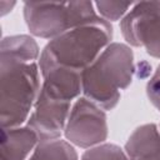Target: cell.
Masks as SVG:
<instances>
[{"mask_svg": "<svg viewBox=\"0 0 160 160\" xmlns=\"http://www.w3.org/2000/svg\"><path fill=\"white\" fill-rule=\"evenodd\" d=\"M135 72L134 52L128 44L110 42L96 60L81 71L82 96L102 110H112Z\"/></svg>", "mask_w": 160, "mask_h": 160, "instance_id": "cell-1", "label": "cell"}, {"mask_svg": "<svg viewBox=\"0 0 160 160\" xmlns=\"http://www.w3.org/2000/svg\"><path fill=\"white\" fill-rule=\"evenodd\" d=\"M111 39L112 26L104 19L75 28L49 40L40 52L39 68L56 65L82 71L96 60Z\"/></svg>", "mask_w": 160, "mask_h": 160, "instance_id": "cell-2", "label": "cell"}, {"mask_svg": "<svg viewBox=\"0 0 160 160\" xmlns=\"http://www.w3.org/2000/svg\"><path fill=\"white\" fill-rule=\"evenodd\" d=\"M40 74L38 62L0 64L1 129L28 121L41 88Z\"/></svg>", "mask_w": 160, "mask_h": 160, "instance_id": "cell-3", "label": "cell"}, {"mask_svg": "<svg viewBox=\"0 0 160 160\" xmlns=\"http://www.w3.org/2000/svg\"><path fill=\"white\" fill-rule=\"evenodd\" d=\"M22 11L30 34L50 40L102 19L91 1H26Z\"/></svg>", "mask_w": 160, "mask_h": 160, "instance_id": "cell-4", "label": "cell"}, {"mask_svg": "<svg viewBox=\"0 0 160 160\" xmlns=\"http://www.w3.org/2000/svg\"><path fill=\"white\" fill-rule=\"evenodd\" d=\"M108 119L105 110L85 96L78 98L70 110L64 136L71 145L91 149L101 145L108 139Z\"/></svg>", "mask_w": 160, "mask_h": 160, "instance_id": "cell-5", "label": "cell"}, {"mask_svg": "<svg viewBox=\"0 0 160 160\" xmlns=\"http://www.w3.org/2000/svg\"><path fill=\"white\" fill-rule=\"evenodd\" d=\"M120 30L128 45L144 48L150 56L160 59V1L134 4L120 20Z\"/></svg>", "mask_w": 160, "mask_h": 160, "instance_id": "cell-6", "label": "cell"}, {"mask_svg": "<svg viewBox=\"0 0 160 160\" xmlns=\"http://www.w3.org/2000/svg\"><path fill=\"white\" fill-rule=\"evenodd\" d=\"M72 104L55 101L38 95L26 125L36 132L40 141L59 139L61 132H64Z\"/></svg>", "mask_w": 160, "mask_h": 160, "instance_id": "cell-7", "label": "cell"}, {"mask_svg": "<svg viewBox=\"0 0 160 160\" xmlns=\"http://www.w3.org/2000/svg\"><path fill=\"white\" fill-rule=\"evenodd\" d=\"M42 81L39 95L50 100L72 104L80 98L81 71L64 66H48L40 69Z\"/></svg>", "mask_w": 160, "mask_h": 160, "instance_id": "cell-8", "label": "cell"}, {"mask_svg": "<svg viewBox=\"0 0 160 160\" xmlns=\"http://www.w3.org/2000/svg\"><path fill=\"white\" fill-rule=\"evenodd\" d=\"M39 141L36 132L28 125L1 129L0 160H28Z\"/></svg>", "mask_w": 160, "mask_h": 160, "instance_id": "cell-9", "label": "cell"}, {"mask_svg": "<svg viewBox=\"0 0 160 160\" xmlns=\"http://www.w3.org/2000/svg\"><path fill=\"white\" fill-rule=\"evenodd\" d=\"M124 151L129 160H160V131L156 124L138 126L129 136Z\"/></svg>", "mask_w": 160, "mask_h": 160, "instance_id": "cell-10", "label": "cell"}, {"mask_svg": "<svg viewBox=\"0 0 160 160\" xmlns=\"http://www.w3.org/2000/svg\"><path fill=\"white\" fill-rule=\"evenodd\" d=\"M40 58L39 45L30 35H11L2 38L0 45V64H30Z\"/></svg>", "mask_w": 160, "mask_h": 160, "instance_id": "cell-11", "label": "cell"}, {"mask_svg": "<svg viewBox=\"0 0 160 160\" xmlns=\"http://www.w3.org/2000/svg\"><path fill=\"white\" fill-rule=\"evenodd\" d=\"M28 160H79L75 146L64 139L39 141Z\"/></svg>", "mask_w": 160, "mask_h": 160, "instance_id": "cell-12", "label": "cell"}, {"mask_svg": "<svg viewBox=\"0 0 160 160\" xmlns=\"http://www.w3.org/2000/svg\"><path fill=\"white\" fill-rule=\"evenodd\" d=\"M81 160H129V158L120 146L104 142L85 150L81 155Z\"/></svg>", "mask_w": 160, "mask_h": 160, "instance_id": "cell-13", "label": "cell"}, {"mask_svg": "<svg viewBox=\"0 0 160 160\" xmlns=\"http://www.w3.org/2000/svg\"><path fill=\"white\" fill-rule=\"evenodd\" d=\"M94 5L99 16L110 22L121 20L134 4L121 1H96Z\"/></svg>", "mask_w": 160, "mask_h": 160, "instance_id": "cell-14", "label": "cell"}, {"mask_svg": "<svg viewBox=\"0 0 160 160\" xmlns=\"http://www.w3.org/2000/svg\"><path fill=\"white\" fill-rule=\"evenodd\" d=\"M146 95L150 102L160 111V64L146 84Z\"/></svg>", "mask_w": 160, "mask_h": 160, "instance_id": "cell-15", "label": "cell"}, {"mask_svg": "<svg viewBox=\"0 0 160 160\" xmlns=\"http://www.w3.org/2000/svg\"><path fill=\"white\" fill-rule=\"evenodd\" d=\"M158 128H159V131H160V124H159V126H158Z\"/></svg>", "mask_w": 160, "mask_h": 160, "instance_id": "cell-16", "label": "cell"}]
</instances>
